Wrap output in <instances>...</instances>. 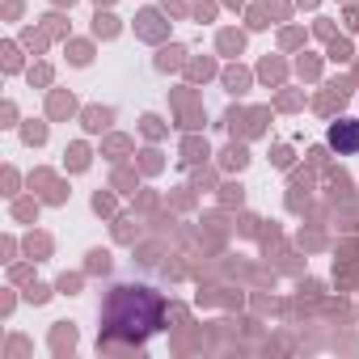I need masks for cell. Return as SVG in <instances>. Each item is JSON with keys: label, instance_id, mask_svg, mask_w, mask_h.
I'll return each mask as SVG.
<instances>
[{"label": "cell", "instance_id": "cell-2", "mask_svg": "<svg viewBox=\"0 0 359 359\" xmlns=\"http://www.w3.org/2000/svg\"><path fill=\"white\" fill-rule=\"evenodd\" d=\"M330 144L338 152H359V118H342L334 131H330Z\"/></svg>", "mask_w": 359, "mask_h": 359}, {"label": "cell", "instance_id": "cell-1", "mask_svg": "<svg viewBox=\"0 0 359 359\" xmlns=\"http://www.w3.org/2000/svg\"><path fill=\"white\" fill-rule=\"evenodd\" d=\"M161 325V296L152 287H114L106 304L102 342H144Z\"/></svg>", "mask_w": 359, "mask_h": 359}]
</instances>
